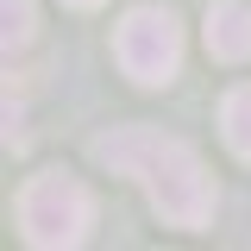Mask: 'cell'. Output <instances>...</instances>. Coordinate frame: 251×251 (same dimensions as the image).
Masks as SVG:
<instances>
[{
  "label": "cell",
  "mask_w": 251,
  "mask_h": 251,
  "mask_svg": "<svg viewBox=\"0 0 251 251\" xmlns=\"http://www.w3.org/2000/svg\"><path fill=\"white\" fill-rule=\"evenodd\" d=\"M94 163H107L113 176H132L170 226L201 232L214 220V176L188 138H170L151 126H113L94 138Z\"/></svg>",
  "instance_id": "1"
},
{
  "label": "cell",
  "mask_w": 251,
  "mask_h": 251,
  "mask_svg": "<svg viewBox=\"0 0 251 251\" xmlns=\"http://www.w3.org/2000/svg\"><path fill=\"white\" fill-rule=\"evenodd\" d=\"M19 239L38 251H63V245H82L94 232V195L75 176H63V170H44V176H31L19 188Z\"/></svg>",
  "instance_id": "2"
},
{
  "label": "cell",
  "mask_w": 251,
  "mask_h": 251,
  "mask_svg": "<svg viewBox=\"0 0 251 251\" xmlns=\"http://www.w3.org/2000/svg\"><path fill=\"white\" fill-rule=\"evenodd\" d=\"M113 57L138 88H170L182 69V19L170 6H132L113 31Z\"/></svg>",
  "instance_id": "3"
},
{
  "label": "cell",
  "mask_w": 251,
  "mask_h": 251,
  "mask_svg": "<svg viewBox=\"0 0 251 251\" xmlns=\"http://www.w3.org/2000/svg\"><path fill=\"white\" fill-rule=\"evenodd\" d=\"M207 50H214V63H251V6L245 0H214L207 6Z\"/></svg>",
  "instance_id": "4"
},
{
  "label": "cell",
  "mask_w": 251,
  "mask_h": 251,
  "mask_svg": "<svg viewBox=\"0 0 251 251\" xmlns=\"http://www.w3.org/2000/svg\"><path fill=\"white\" fill-rule=\"evenodd\" d=\"M220 132H226V145L251 163V82H239V88L226 94V107H220Z\"/></svg>",
  "instance_id": "5"
},
{
  "label": "cell",
  "mask_w": 251,
  "mask_h": 251,
  "mask_svg": "<svg viewBox=\"0 0 251 251\" xmlns=\"http://www.w3.org/2000/svg\"><path fill=\"white\" fill-rule=\"evenodd\" d=\"M0 19H6L0 44H6V50H25L31 44V0H0Z\"/></svg>",
  "instance_id": "6"
},
{
  "label": "cell",
  "mask_w": 251,
  "mask_h": 251,
  "mask_svg": "<svg viewBox=\"0 0 251 251\" xmlns=\"http://www.w3.org/2000/svg\"><path fill=\"white\" fill-rule=\"evenodd\" d=\"M63 6H82V13H88V6H100V0H63Z\"/></svg>",
  "instance_id": "7"
}]
</instances>
